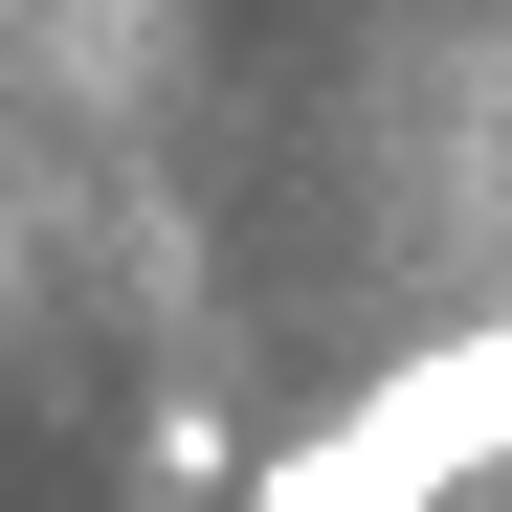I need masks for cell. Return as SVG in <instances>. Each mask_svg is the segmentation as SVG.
I'll return each instance as SVG.
<instances>
[{
	"mask_svg": "<svg viewBox=\"0 0 512 512\" xmlns=\"http://www.w3.org/2000/svg\"><path fill=\"white\" fill-rule=\"evenodd\" d=\"M468 468H512V290L446 334V357H401L379 401H334L312 446H268L245 512H446Z\"/></svg>",
	"mask_w": 512,
	"mask_h": 512,
	"instance_id": "1",
	"label": "cell"
}]
</instances>
